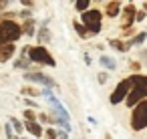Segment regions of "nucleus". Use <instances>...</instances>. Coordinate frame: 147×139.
I'll list each match as a JSON object with an SVG mask.
<instances>
[{
  "label": "nucleus",
  "mask_w": 147,
  "mask_h": 139,
  "mask_svg": "<svg viewBox=\"0 0 147 139\" xmlns=\"http://www.w3.org/2000/svg\"><path fill=\"white\" fill-rule=\"evenodd\" d=\"M105 139H111V135H109V133H107V135H105Z\"/></svg>",
  "instance_id": "obj_31"
},
{
  "label": "nucleus",
  "mask_w": 147,
  "mask_h": 139,
  "mask_svg": "<svg viewBox=\"0 0 147 139\" xmlns=\"http://www.w3.org/2000/svg\"><path fill=\"white\" fill-rule=\"evenodd\" d=\"M24 79H26L28 83H32V85H34V83H36V85H42L45 89H47V87H49V89H53V87H55V81H53L49 75H45V73H38V71H36V73H32V71H26Z\"/></svg>",
  "instance_id": "obj_6"
},
{
  "label": "nucleus",
  "mask_w": 147,
  "mask_h": 139,
  "mask_svg": "<svg viewBox=\"0 0 147 139\" xmlns=\"http://www.w3.org/2000/svg\"><path fill=\"white\" fill-rule=\"evenodd\" d=\"M47 40H51V30L47 26H42L38 32V43H47Z\"/></svg>",
  "instance_id": "obj_18"
},
{
  "label": "nucleus",
  "mask_w": 147,
  "mask_h": 139,
  "mask_svg": "<svg viewBox=\"0 0 147 139\" xmlns=\"http://www.w3.org/2000/svg\"><path fill=\"white\" fill-rule=\"evenodd\" d=\"M143 10H145V12H147V2H145V4H143Z\"/></svg>",
  "instance_id": "obj_30"
},
{
  "label": "nucleus",
  "mask_w": 147,
  "mask_h": 139,
  "mask_svg": "<svg viewBox=\"0 0 147 139\" xmlns=\"http://www.w3.org/2000/svg\"><path fill=\"white\" fill-rule=\"evenodd\" d=\"M14 53H16V45H14V43H10V45H0V63H8Z\"/></svg>",
  "instance_id": "obj_9"
},
{
  "label": "nucleus",
  "mask_w": 147,
  "mask_h": 139,
  "mask_svg": "<svg viewBox=\"0 0 147 139\" xmlns=\"http://www.w3.org/2000/svg\"><path fill=\"white\" fill-rule=\"evenodd\" d=\"M24 129H26L28 133H32L36 139H38V137H42V127H40L36 121H24Z\"/></svg>",
  "instance_id": "obj_12"
},
{
  "label": "nucleus",
  "mask_w": 147,
  "mask_h": 139,
  "mask_svg": "<svg viewBox=\"0 0 147 139\" xmlns=\"http://www.w3.org/2000/svg\"><path fill=\"white\" fill-rule=\"evenodd\" d=\"M22 32L24 34H28V36H32L34 34V20L30 18V20H26L24 24H22Z\"/></svg>",
  "instance_id": "obj_17"
},
{
  "label": "nucleus",
  "mask_w": 147,
  "mask_h": 139,
  "mask_svg": "<svg viewBox=\"0 0 147 139\" xmlns=\"http://www.w3.org/2000/svg\"><path fill=\"white\" fill-rule=\"evenodd\" d=\"M99 63H101L105 69H109V71H113V69L117 67V61H115V59H111V57H107V55H103V57L99 59Z\"/></svg>",
  "instance_id": "obj_15"
},
{
  "label": "nucleus",
  "mask_w": 147,
  "mask_h": 139,
  "mask_svg": "<svg viewBox=\"0 0 147 139\" xmlns=\"http://www.w3.org/2000/svg\"><path fill=\"white\" fill-rule=\"evenodd\" d=\"M129 81H131L133 89H131V93H129V97H127L125 105L135 109L141 101H145V99H147V75H131V77H129Z\"/></svg>",
  "instance_id": "obj_1"
},
{
  "label": "nucleus",
  "mask_w": 147,
  "mask_h": 139,
  "mask_svg": "<svg viewBox=\"0 0 147 139\" xmlns=\"http://www.w3.org/2000/svg\"><path fill=\"white\" fill-rule=\"evenodd\" d=\"M22 6H26V8H30V6H34V2H32V0H22V2H20Z\"/></svg>",
  "instance_id": "obj_24"
},
{
  "label": "nucleus",
  "mask_w": 147,
  "mask_h": 139,
  "mask_svg": "<svg viewBox=\"0 0 147 139\" xmlns=\"http://www.w3.org/2000/svg\"><path fill=\"white\" fill-rule=\"evenodd\" d=\"M145 127H147V99L141 101L131 113V129L133 131H143Z\"/></svg>",
  "instance_id": "obj_4"
},
{
  "label": "nucleus",
  "mask_w": 147,
  "mask_h": 139,
  "mask_svg": "<svg viewBox=\"0 0 147 139\" xmlns=\"http://www.w3.org/2000/svg\"><path fill=\"white\" fill-rule=\"evenodd\" d=\"M131 89H133V85H131L129 77H127V79H123V81H119V83H117V87H115V91H113V93H111V97H109L111 105H119V103L127 101V97H129Z\"/></svg>",
  "instance_id": "obj_5"
},
{
  "label": "nucleus",
  "mask_w": 147,
  "mask_h": 139,
  "mask_svg": "<svg viewBox=\"0 0 147 139\" xmlns=\"http://www.w3.org/2000/svg\"><path fill=\"white\" fill-rule=\"evenodd\" d=\"M99 83H107V73H99Z\"/></svg>",
  "instance_id": "obj_25"
},
{
  "label": "nucleus",
  "mask_w": 147,
  "mask_h": 139,
  "mask_svg": "<svg viewBox=\"0 0 147 139\" xmlns=\"http://www.w3.org/2000/svg\"><path fill=\"white\" fill-rule=\"evenodd\" d=\"M91 4H93L91 0H77V2H75V8H77L79 12H83V14H85V12H89V10H91Z\"/></svg>",
  "instance_id": "obj_13"
},
{
  "label": "nucleus",
  "mask_w": 147,
  "mask_h": 139,
  "mask_svg": "<svg viewBox=\"0 0 147 139\" xmlns=\"http://www.w3.org/2000/svg\"><path fill=\"white\" fill-rule=\"evenodd\" d=\"M101 16H103V12L99 8H91L89 12L81 14V20L85 26H93V24H101Z\"/></svg>",
  "instance_id": "obj_8"
},
{
  "label": "nucleus",
  "mask_w": 147,
  "mask_h": 139,
  "mask_svg": "<svg viewBox=\"0 0 147 139\" xmlns=\"http://www.w3.org/2000/svg\"><path fill=\"white\" fill-rule=\"evenodd\" d=\"M22 34H24L22 26L16 20H12V18H2V20H0V45L16 43Z\"/></svg>",
  "instance_id": "obj_2"
},
{
  "label": "nucleus",
  "mask_w": 147,
  "mask_h": 139,
  "mask_svg": "<svg viewBox=\"0 0 147 139\" xmlns=\"http://www.w3.org/2000/svg\"><path fill=\"white\" fill-rule=\"evenodd\" d=\"M89 123H91V125H97V119H95V117H91V115H89Z\"/></svg>",
  "instance_id": "obj_29"
},
{
  "label": "nucleus",
  "mask_w": 147,
  "mask_h": 139,
  "mask_svg": "<svg viewBox=\"0 0 147 139\" xmlns=\"http://www.w3.org/2000/svg\"><path fill=\"white\" fill-rule=\"evenodd\" d=\"M123 10H121V2H107V6H105V14L109 16V18H117L119 14H121Z\"/></svg>",
  "instance_id": "obj_10"
},
{
  "label": "nucleus",
  "mask_w": 147,
  "mask_h": 139,
  "mask_svg": "<svg viewBox=\"0 0 147 139\" xmlns=\"http://www.w3.org/2000/svg\"><path fill=\"white\" fill-rule=\"evenodd\" d=\"M22 93H24V95H32V97H38V95H40V91H34V89H30V87H24Z\"/></svg>",
  "instance_id": "obj_22"
},
{
  "label": "nucleus",
  "mask_w": 147,
  "mask_h": 139,
  "mask_svg": "<svg viewBox=\"0 0 147 139\" xmlns=\"http://www.w3.org/2000/svg\"><path fill=\"white\" fill-rule=\"evenodd\" d=\"M143 18H145V10H139V12H137V22L143 20Z\"/></svg>",
  "instance_id": "obj_26"
},
{
  "label": "nucleus",
  "mask_w": 147,
  "mask_h": 139,
  "mask_svg": "<svg viewBox=\"0 0 147 139\" xmlns=\"http://www.w3.org/2000/svg\"><path fill=\"white\" fill-rule=\"evenodd\" d=\"M24 103H26V105H28V107H38V105H36V103H34V101H30V99H24Z\"/></svg>",
  "instance_id": "obj_28"
},
{
  "label": "nucleus",
  "mask_w": 147,
  "mask_h": 139,
  "mask_svg": "<svg viewBox=\"0 0 147 139\" xmlns=\"http://www.w3.org/2000/svg\"><path fill=\"white\" fill-rule=\"evenodd\" d=\"M59 139H69V133L67 131H59Z\"/></svg>",
  "instance_id": "obj_27"
},
{
  "label": "nucleus",
  "mask_w": 147,
  "mask_h": 139,
  "mask_svg": "<svg viewBox=\"0 0 147 139\" xmlns=\"http://www.w3.org/2000/svg\"><path fill=\"white\" fill-rule=\"evenodd\" d=\"M145 38H147V34H145V32H139V34H137L133 40H129V43H131L133 47H139V45H143V40H145Z\"/></svg>",
  "instance_id": "obj_19"
},
{
  "label": "nucleus",
  "mask_w": 147,
  "mask_h": 139,
  "mask_svg": "<svg viewBox=\"0 0 147 139\" xmlns=\"http://www.w3.org/2000/svg\"><path fill=\"white\" fill-rule=\"evenodd\" d=\"M28 59H30V63H38V65H49V67H55V65H57V61L53 59V55L47 51V47H45V45L30 47Z\"/></svg>",
  "instance_id": "obj_3"
},
{
  "label": "nucleus",
  "mask_w": 147,
  "mask_h": 139,
  "mask_svg": "<svg viewBox=\"0 0 147 139\" xmlns=\"http://www.w3.org/2000/svg\"><path fill=\"white\" fill-rule=\"evenodd\" d=\"M107 43H109L111 49H117L119 53H127V51L133 47L131 43H123V40H119V38H111V40H107Z\"/></svg>",
  "instance_id": "obj_11"
},
{
  "label": "nucleus",
  "mask_w": 147,
  "mask_h": 139,
  "mask_svg": "<svg viewBox=\"0 0 147 139\" xmlns=\"http://www.w3.org/2000/svg\"><path fill=\"white\" fill-rule=\"evenodd\" d=\"M24 119H26V121H36V115H34V111L26 109V111H24Z\"/></svg>",
  "instance_id": "obj_23"
},
{
  "label": "nucleus",
  "mask_w": 147,
  "mask_h": 139,
  "mask_svg": "<svg viewBox=\"0 0 147 139\" xmlns=\"http://www.w3.org/2000/svg\"><path fill=\"white\" fill-rule=\"evenodd\" d=\"M73 26H75V30H77V34H79L81 38H89V36H91V34H89V30H87V26H85V24L81 26V22H79V20H73Z\"/></svg>",
  "instance_id": "obj_14"
},
{
  "label": "nucleus",
  "mask_w": 147,
  "mask_h": 139,
  "mask_svg": "<svg viewBox=\"0 0 147 139\" xmlns=\"http://www.w3.org/2000/svg\"><path fill=\"white\" fill-rule=\"evenodd\" d=\"M45 135H47V139H59V133H57L53 127H49V129L45 131Z\"/></svg>",
  "instance_id": "obj_21"
},
{
  "label": "nucleus",
  "mask_w": 147,
  "mask_h": 139,
  "mask_svg": "<svg viewBox=\"0 0 147 139\" xmlns=\"http://www.w3.org/2000/svg\"><path fill=\"white\" fill-rule=\"evenodd\" d=\"M14 67H16V69H28V67H30V61H28V59H22V57H20V59H18V61L14 63Z\"/></svg>",
  "instance_id": "obj_20"
},
{
  "label": "nucleus",
  "mask_w": 147,
  "mask_h": 139,
  "mask_svg": "<svg viewBox=\"0 0 147 139\" xmlns=\"http://www.w3.org/2000/svg\"><path fill=\"white\" fill-rule=\"evenodd\" d=\"M8 123L12 125V129H16V135L20 137V135H22V131H24V123H20V121H18V119H14V117H10V119H8Z\"/></svg>",
  "instance_id": "obj_16"
},
{
  "label": "nucleus",
  "mask_w": 147,
  "mask_h": 139,
  "mask_svg": "<svg viewBox=\"0 0 147 139\" xmlns=\"http://www.w3.org/2000/svg\"><path fill=\"white\" fill-rule=\"evenodd\" d=\"M137 8H135V4H127L125 8H123V12H121V28L123 30H129L131 28V24L137 20Z\"/></svg>",
  "instance_id": "obj_7"
}]
</instances>
